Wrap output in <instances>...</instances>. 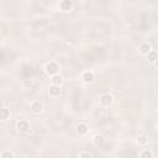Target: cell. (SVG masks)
Wrapping results in <instances>:
<instances>
[{"label":"cell","mask_w":158,"mask_h":158,"mask_svg":"<svg viewBox=\"0 0 158 158\" xmlns=\"http://www.w3.org/2000/svg\"><path fill=\"white\" fill-rule=\"evenodd\" d=\"M79 158H91V156L88 153V152H81L79 154Z\"/></svg>","instance_id":"cell-18"},{"label":"cell","mask_w":158,"mask_h":158,"mask_svg":"<svg viewBox=\"0 0 158 158\" xmlns=\"http://www.w3.org/2000/svg\"><path fill=\"white\" fill-rule=\"evenodd\" d=\"M23 86H25L26 89H32V88L35 86V81H33L32 79H26V80L23 81Z\"/></svg>","instance_id":"cell-13"},{"label":"cell","mask_w":158,"mask_h":158,"mask_svg":"<svg viewBox=\"0 0 158 158\" xmlns=\"http://www.w3.org/2000/svg\"><path fill=\"white\" fill-rule=\"evenodd\" d=\"M151 51H152V49H151V46H149L148 43H146V42L139 46V52H141L142 54H148Z\"/></svg>","instance_id":"cell-10"},{"label":"cell","mask_w":158,"mask_h":158,"mask_svg":"<svg viewBox=\"0 0 158 158\" xmlns=\"http://www.w3.org/2000/svg\"><path fill=\"white\" fill-rule=\"evenodd\" d=\"M137 143H138L139 146H144V144L147 143V137H146V136H141V137H138Z\"/></svg>","instance_id":"cell-16"},{"label":"cell","mask_w":158,"mask_h":158,"mask_svg":"<svg viewBox=\"0 0 158 158\" xmlns=\"http://www.w3.org/2000/svg\"><path fill=\"white\" fill-rule=\"evenodd\" d=\"M31 111L35 112V114H40V112L42 111V104H41L38 100L33 101V102L31 104Z\"/></svg>","instance_id":"cell-5"},{"label":"cell","mask_w":158,"mask_h":158,"mask_svg":"<svg viewBox=\"0 0 158 158\" xmlns=\"http://www.w3.org/2000/svg\"><path fill=\"white\" fill-rule=\"evenodd\" d=\"M112 101H114V98H112V95L109 94V93L102 94L101 98H100V102H101L104 106H109V105H111Z\"/></svg>","instance_id":"cell-3"},{"label":"cell","mask_w":158,"mask_h":158,"mask_svg":"<svg viewBox=\"0 0 158 158\" xmlns=\"http://www.w3.org/2000/svg\"><path fill=\"white\" fill-rule=\"evenodd\" d=\"M72 1H69V0H64V1H62V2H59V7H60V10L62 11H69L70 9H72Z\"/></svg>","instance_id":"cell-8"},{"label":"cell","mask_w":158,"mask_h":158,"mask_svg":"<svg viewBox=\"0 0 158 158\" xmlns=\"http://www.w3.org/2000/svg\"><path fill=\"white\" fill-rule=\"evenodd\" d=\"M16 128H17V131L20 133H25V132H27L30 130V123L27 121H25V120H21V121L17 122Z\"/></svg>","instance_id":"cell-2"},{"label":"cell","mask_w":158,"mask_h":158,"mask_svg":"<svg viewBox=\"0 0 158 158\" xmlns=\"http://www.w3.org/2000/svg\"><path fill=\"white\" fill-rule=\"evenodd\" d=\"M94 143H95L96 146H101V144L104 143V137H102V136H95Z\"/></svg>","instance_id":"cell-15"},{"label":"cell","mask_w":158,"mask_h":158,"mask_svg":"<svg viewBox=\"0 0 158 158\" xmlns=\"http://www.w3.org/2000/svg\"><path fill=\"white\" fill-rule=\"evenodd\" d=\"M51 81H52V85H57V86H59V85L63 83V78H62L59 74H56V75L52 77Z\"/></svg>","instance_id":"cell-9"},{"label":"cell","mask_w":158,"mask_h":158,"mask_svg":"<svg viewBox=\"0 0 158 158\" xmlns=\"http://www.w3.org/2000/svg\"><path fill=\"white\" fill-rule=\"evenodd\" d=\"M9 117H10V110L7 107H1L0 109V120L6 121Z\"/></svg>","instance_id":"cell-7"},{"label":"cell","mask_w":158,"mask_h":158,"mask_svg":"<svg viewBox=\"0 0 158 158\" xmlns=\"http://www.w3.org/2000/svg\"><path fill=\"white\" fill-rule=\"evenodd\" d=\"M1 158H14V154L10 151H4L1 153Z\"/></svg>","instance_id":"cell-17"},{"label":"cell","mask_w":158,"mask_h":158,"mask_svg":"<svg viewBox=\"0 0 158 158\" xmlns=\"http://www.w3.org/2000/svg\"><path fill=\"white\" fill-rule=\"evenodd\" d=\"M77 132H78L79 135H85V133L88 132V126H86L85 123H79V125L77 126Z\"/></svg>","instance_id":"cell-11"},{"label":"cell","mask_w":158,"mask_h":158,"mask_svg":"<svg viewBox=\"0 0 158 158\" xmlns=\"http://www.w3.org/2000/svg\"><path fill=\"white\" fill-rule=\"evenodd\" d=\"M153 156H152V152L149 151V149H144V151H142L141 152V154H139V158H152Z\"/></svg>","instance_id":"cell-14"},{"label":"cell","mask_w":158,"mask_h":158,"mask_svg":"<svg viewBox=\"0 0 158 158\" xmlns=\"http://www.w3.org/2000/svg\"><path fill=\"white\" fill-rule=\"evenodd\" d=\"M48 93H49V96L57 98V96H59V94H60V88L57 86V85H51L49 89H48Z\"/></svg>","instance_id":"cell-4"},{"label":"cell","mask_w":158,"mask_h":158,"mask_svg":"<svg viewBox=\"0 0 158 158\" xmlns=\"http://www.w3.org/2000/svg\"><path fill=\"white\" fill-rule=\"evenodd\" d=\"M58 70H59V65L56 63V62H49L47 65H46V73L48 74V75H56L57 73H58Z\"/></svg>","instance_id":"cell-1"},{"label":"cell","mask_w":158,"mask_h":158,"mask_svg":"<svg viewBox=\"0 0 158 158\" xmlns=\"http://www.w3.org/2000/svg\"><path fill=\"white\" fill-rule=\"evenodd\" d=\"M81 79L84 83H93L94 81V74L91 72H84L81 75Z\"/></svg>","instance_id":"cell-6"},{"label":"cell","mask_w":158,"mask_h":158,"mask_svg":"<svg viewBox=\"0 0 158 158\" xmlns=\"http://www.w3.org/2000/svg\"><path fill=\"white\" fill-rule=\"evenodd\" d=\"M147 58H148V62L154 63V62L157 60V52H156V51H151V52L147 54Z\"/></svg>","instance_id":"cell-12"}]
</instances>
